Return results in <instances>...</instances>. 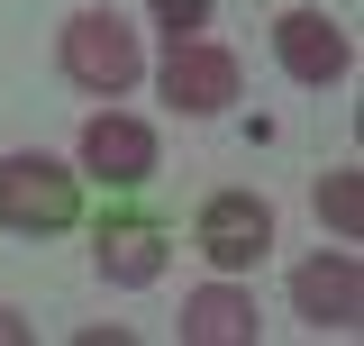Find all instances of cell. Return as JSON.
<instances>
[{"label": "cell", "instance_id": "1", "mask_svg": "<svg viewBox=\"0 0 364 346\" xmlns=\"http://www.w3.org/2000/svg\"><path fill=\"white\" fill-rule=\"evenodd\" d=\"M55 64H64V83H73V91H100V100H119V91L146 73L136 28L119 19V9H82V19L64 28V46H55Z\"/></svg>", "mask_w": 364, "mask_h": 346}, {"label": "cell", "instance_id": "2", "mask_svg": "<svg viewBox=\"0 0 364 346\" xmlns=\"http://www.w3.org/2000/svg\"><path fill=\"white\" fill-rule=\"evenodd\" d=\"M82 210V173H64L55 155H0V228L18 237H55Z\"/></svg>", "mask_w": 364, "mask_h": 346}, {"label": "cell", "instance_id": "3", "mask_svg": "<svg viewBox=\"0 0 364 346\" xmlns=\"http://www.w3.org/2000/svg\"><path fill=\"white\" fill-rule=\"evenodd\" d=\"M191 246L219 264V273H255L264 246H273V210L255 201V192H210L200 219H191Z\"/></svg>", "mask_w": 364, "mask_h": 346}, {"label": "cell", "instance_id": "4", "mask_svg": "<svg viewBox=\"0 0 364 346\" xmlns=\"http://www.w3.org/2000/svg\"><path fill=\"white\" fill-rule=\"evenodd\" d=\"M273 55H282L291 83H310V91H328L355 64V46H346V28H337L328 9H282V19H273Z\"/></svg>", "mask_w": 364, "mask_h": 346}, {"label": "cell", "instance_id": "5", "mask_svg": "<svg viewBox=\"0 0 364 346\" xmlns=\"http://www.w3.org/2000/svg\"><path fill=\"white\" fill-rule=\"evenodd\" d=\"M164 100L191 110V119H219L228 100H237V55L210 46V37H182L173 55H164Z\"/></svg>", "mask_w": 364, "mask_h": 346}, {"label": "cell", "instance_id": "6", "mask_svg": "<svg viewBox=\"0 0 364 346\" xmlns=\"http://www.w3.org/2000/svg\"><path fill=\"white\" fill-rule=\"evenodd\" d=\"M291 301H301L310 328H355L364 319V264L355 256H310L291 273Z\"/></svg>", "mask_w": 364, "mask_h": 346}, {"label": "cell", "instance_id": "7", "mask_svg": "<svg viewBox=\"0 0 364 346\" xmlns=\"http://www.w3.org/2000/svg\"><path fill=\"white\" fill-rule=\"evenodd\" d=\"M82 164L109 182V192H136L146 173H155V128H136V119H119V110H100L82 128Z\"/></svg>", "mask_w": 364, "mask_h": 346}, {"label": "cell", "instance_id": "8", "mask_svg": "<svg viewBox=\"0 0 364 346\" xmlns=\"http://www.w3.org/2000/svg\"><path fill=\"white\" fill-rule=\"evenodd\" d=\"M91 264H100V283H155L164 273V228L155 219H100V246H91Z\"/></svg>", "mask_w": 364, "mask_h": 346}, {"label": "cell", "instance_id": "9", "mask_svg": "<svg viewBox=\"0 0 364 346\" xmlns=\"http://www.w3.org/2000/svg\"><path fill=\"white\" fill-rule=\"evenodd\" d=\"M182 346H255V301L237 283H210L182 301Z\"/></svg>", "mask_w": 364, "mask_h": 346}, {"label": "cell", "instance_id": "10", "mask_svg": "<svg viewBox=\"0 0 364 346\" xmlns=\"http://www.w3.org/2000/svg\"><path fill=\"white\" fill-rule=\"evenodd\" d=\"M318 219H328L337 237L364 228V182H355V173H328V182H318Z\"/></svg>", "mask_w": 364, "mask_h": 346}, {"label": "cell", "instance_id": "11", "mask_svg": "<svg viewBox=\"0 0 364 346\" xmlns=\"http://www.w3.org/2000/svg\"><path fill=\"white\" fill-rule=\"evenodd\" d=\"M155 28H164V37H200V28H210V0H155Z\"/></svg>", "mask_w": 364, "mask_h": 346}, {"label": "cell", "instance_id": "12", "mask_svg": "<svg viewBox=\"0 0 364 346\" xmlns=\"http://www.w3.org/2000/svg\"><path fill=\"white\" fill-rule=\"evenodd\" d=\"M0 346H28V328H18V310H0Z\"/></svg>", "mask_w": 364, "mask_h": 346}]
</instances>
